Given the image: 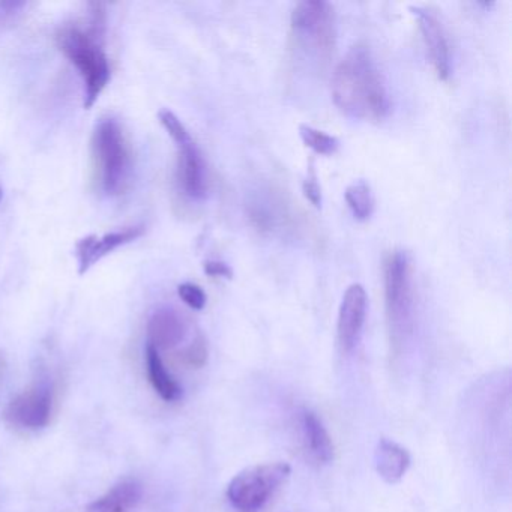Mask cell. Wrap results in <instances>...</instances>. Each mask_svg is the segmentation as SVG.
<instances>
[{"label":"cell","instance_id":"2","mask_svg":"<svg viewBox=\"0 0 512 512\" xmlns=\"http://www.w3.org/2000/svg\"><path fill=\"white\" fill-rule=\"evenodd\" d=\"M383 284L389 346L392 355L401 356L415 331L413 265L406 251L389 254L383 266Z\"/></svg>","mask_w":512,"mask_h":512},{"label":"cell","instance_id":"18","mask_svg":"<svg viewBox=\"0 0 512 512\" xmlns=\"http://www.w3.org/2000/svg\"><path fill=\"white\" fill-rule=\"evenodd\" d=\"M299 136L307 148L313 149L316 154L325 155V157L334 155L340 148L337 137L329 136L325 131L316 130L310 125H299Z\"/></svg>","mask_w":512,"mask_h":512},{"label":"cell","instance_id":"3","mask_svg":"<svg viewBox=\"0 0 512 512\" xmlns=\"http://www.w3.org/2000/svg\"><path fill=\"white\" fill-rule=\"evenodd\" d=\"M101 26L100 19H95L89 31L70 25L62 28L58 35L59 49L82 76L85 85V109L94 107L112 77L109 58L101 43Z\"/></svg>","mask_w":512,"mask_h":512},{"label":"cell","instance_id":"1","mask_svg":"<svg viewBox=\"0 0 512 512\" xmlns=\"http://www.w3.org/2000/svg\"><path fill=\"white\" fill-rule=\"evenodd\" d=\"M335 106L350 118L382 122L391 112V100L373 53L365 44L350 47L332 76Z\"/></svg>","mask_w":512,"mask_h":512},{"label":"cell","instance_id":"15","mask_svg":"<svg viewBox=\"0 0 512 512\" xmlns=\"http://www.w3.org/2000/svg\"><path fill=\"white\" fill-rule=\"evenodd\" d=\"M302 430H304V436L313 457L319 463H331L334 458V445H332L328 430L316 413L310 412V410H305L302 413Z\"/></svg>","mask_w":512,"mask_h":512},{"label":"cell","instance_id":"22","mask_svg":"<svg viewBox=\"0 0 512 512\" xmlns=\"http://www.w3.org/2000/svg\"><path fill=\"white\" fill-rule=\"evenodd\" d=\"M203 269L208 277L226 278V280L233 278V269L221 260H206Z\"/></svg>","mask_w":512,"mask_h":512},{"label":"cell","instance_id":"6","mask_svg":"<svg viewBox=\"0 0 512 512\" xmlns=\"http://www.w3.org/2000/svg\"><path fill=\"white\" fill-rule=\"evenodd\" d=\"M290 473L292 467L283 461L248 467L230 481L227 499L238 512H259Z\"/></svg>","mask_w":512,"mask_h":512},{"label":"cell","instance_id":"19","mask_svg":"<svg viewBox=\"0 0 512 512\" xmlns=\"http://www.w3.org/2000/svg\"><path fill=\"white\" fill-rule=\"evenodd\" d=\"M209 350L203 335H197L191 346L184 352L185 364L193 368H202L208 362Z\"/></svg>","mask_w":512,"mask_h":512},{"label":"cell","instance_id":"7","mask_svg":"<svg viewBox=\"0 0 512 512\" xmlns=\"http://www.w3.org/2000/svg\"><path fill=\"white\" fill-rule=\"evenodd\" d=\"M158 119L178 146V178L182 190L190 199H205L208 194V175L205 160L196 142L175 113L161 110Z\"/></svg>","mask_w":512,"mask_h":512},{"label":"cell","instance_id":"20","mask_svg":"<svg viewBox=\"0 0 512 512\" xmlns=\"http://www.w3.org/2000/svg\"><path fill=\"white\" fill-rule=\"evenodd\" d=\"M178 295L188 307L196 311L203 310L206 301H208L205 290L193 283L181 284V286L178 287Z\"/></svg>","mask_w":512,"mask_h":512},{"label":"cell","instance_id":"4","mask_svg":"<svg viewBox=\"0 0 512 512\" xmlns=\"http://www.w3.org/2000/svg\"><path fill=\"white\" fill-rule=\"evenodd\" d=\"M296 47L317 64H326L334 55L337 43L335 11L325 0H302L290 17Z\"/></svg>","mask_w":512,"mask_h":512},{"label":"cell","instance_id":"5","mask_svg":"<svg viewBox=\"0 0 512 512\" xmlns=\"http://www.w3.org/2000/svg\"><path fill=\"white\" fill-rule=\"evenodd\" d=\"M101 188L107 196H119L127 190L131 178V154L124 130L116 119H103L92 136Z\"/></svg>","mask_w":512,"mask_h":512},{"label":"cell","instance_id":"8","mask_svg":"<svg viewBox=\"0 0 512 512\" xmlns=\"http://www.w3.org/2000/svg\"><path fill=\"white\" fill-rule=\"evenodd\" d=\"M52 404V386L40 383L17 395L11 401L5 412V418L17 427L40 430L49 424Z\"/></svg>","mask_w":512,"mask_h":512},{"label":"cell","instance_id":"10","mask_svg":"<svg viewBox=\"0 0 512 512\" xmlns=\"http://www.w3.org/2000/svg\"><path fill=\"white\" fill-rule=\"evenodd\" d=\"M410 13L418 22L428 58L440 80H448L451 76V47L448 35L440 20L427 8L410 7Z\"/></svg>","mask_w":512,"mask_h":512},{"label":"cell","instance_id":"13","mask_svg":"<svg viewBox=\"0 0 512 512\" xmlns=\"http://www.w3.org/2000/svg\"><path fill=\"white\" fill-rule=\"evenodd\" d=\"M410 454L406 448L389 439H380L377 443L374 464L377 473L388 484H397L406 475L410 467Z\"/></svg>","mask_w":512,"mask_h":512},{"label":"cell","instance_id":"21","mask_svg":"<svg viewBox=\"0 0 512 512\" xmlns=\"http://www.w3.org/2000/svg\"><path fill=\"white\" fill-rule=\"evenodd\" d=\"M302 190H304V196L307 197L311 205L322 208V188H320L319 178H317L313 163L308 166L307 178H305L304 185H302Z\"/></svg>","mask_w":512,"mask_h":512},{"label":"cell","instance_id":"9","mask_svg":"<svg viewBox=\"0 0 512 512\" xmlns=\"http://www.w3.org/2000/svg\"><path fill=\"white\" fill-rule=\"evenodd\" d=\"M367 292L361 284L347 287L338 310L337 337L343 353H350L358 346L367 317Z\"/></svg>","mask_w":512,"mask_h":512},{"label":"cell","instance_id":"16","mask_svg":"<svg viewBox=\"0 0 512 512\" xmlns=\"http://www.w3.org/2000/svg\"><path fill=\"white\" fill-rule=\"evenodd\" d=\"M146 365H148L149 380L157 394L164 401H178L182 397V388L164 367L160 352L151 344L146 346Z\"/></svg>","mask_w":512,"mask_h":512},{"label":"cell","instance_id":"23","mask_svg":"<svg viewBox=\"0 0 512 512\" xmlns=\"http://www.w3.org/2000/svg\"><path fill=\"white\" fill-rule=\"evenodd\" d=\"M2 197H4V193H2V188H0V200H2Z\"/></svg>","mask_w":512,"mask_h":512},{"label":"cell","instance_id":"12","mask_svg":"<svg viewBox=\"0 0 512 512\" xmlns=\"http://www.w3.org/2000/svg\"><path fill=\"white\" fill-rule=\"evenodd\" d=\"M187 322L178 310L163 307L152 314L148 322V344L160 352L181 344L187 337Z\"/></svg>","mask_w":512,"mask_h":512},{"label":"cell","instance_id":"17","mask_svg":"<svg viewBox=\"0 0 512 512\" xmlns=\"http://www.w3.org/2000/svg\"><path fill=\"white\" fill-rule=\"evenodd\" d=\"M347 206L352 211L353 217L358 221L370 220L371 215L374 212V196L373 190H371L370 184L364 179L353 182L349 187L346 188Z\"/></svg>","mask_w":512,"mask_h":512},{"label":"cell","instance_id":"11","mask_svg":"<svg viewBox=\"0 0 512 512\" xmlns=\"http://www.w3.org/2000/svg\"><path fill=\"white\" fill-rule=\"evenodd\" d=\"M143 227L136 226L119 232L107 233L104 236L91 235L77 242L76 257L79 263V274L83 275L101 259L118 250L122 245L131 244L143 235Z\"/></svg>","mask_w":512,"mask_h":512},{"label":"cell","instance_id":"14","mask_svg":"<svg viewBox=\"0 0 512 512\" xmlns=\"http://www.w3.org/2000/svg\"><path fill=\"white\" fill-rule=\"evenodd\" d=\"M142 496V485L134 479H125L92 502L85 512H131L139 505Z\"/></svg>","mask_w":512,"mask_h":512}]
</instances>
